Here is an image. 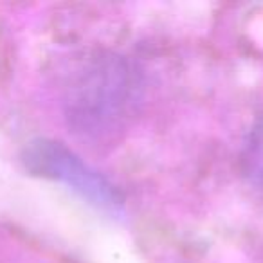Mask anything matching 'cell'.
Wrapping results in <instances>:
<instances>
[{"instance_id":"obj_1","label":"cell","mask_w":263,"mask_h":263,"mask_svg":"<svg viewBox=\"0 0 263 263\" xmlns=\"http://www.w3.org/2000/svg\"><path fill=\"white\" fill-rule=\"evenodd\" d=\"M134 99V80L116 58H99L76 78L67 99L78 130L105 134L126 117Z\"/></svg>"},{"instance_id":"obj_2","label":"cell","mask_w":263,"mask_h":263,"mask_svg":"<svg viewBox=\"0 0 263 263\" xmlns=\"http://www.w3.org/2000/svg\"><path fill=\"white\" fill-rule=\"evenodd\" d=\"M26 162L33 172L51 177L60 182L69 184L83 197L106 209L119 208L121 200L114 186H110L101 175L92 172L72 152L52 141H38L27 150Z\"/></svg>"},{"instance_id":"obj_3","label":"cell","mask_w":263,"mask_h":263,"mask_svg":"<svg viewBox=\"0 0 263 263\" xmlns=\"http://www.w3.org/2000/svg\"><path fill=\"white\" fill-rule=\"evenodd\" d=\"M241 170L249 182L263 191V116L254 121L243 141Z\"/></svg>"}]
</instances>
